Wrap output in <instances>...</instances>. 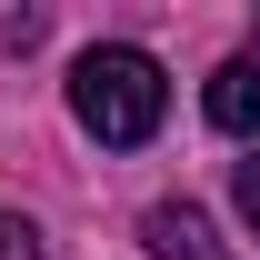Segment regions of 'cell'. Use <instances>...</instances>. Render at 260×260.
I'll use <instances>...</instances> for the list:
<instances>
[{"instance_id":"6da1fadb","label":"cell","mask_w":260,"mask_h":260,"mask_svg":"<svg viewBox=\"0 0 260 260\" xmlns=\"http://www.w3.org/2000/svg\"><path fill=\"white\" fill-rule=\"evenodd\" d=\"M170 110V80L150 50H130V40H100V50H80L70 60V120L90 130L100 150H140L150 130H160Z\"/></svg>"},{"instance_id":"7a4b0ae2","label":"cell","mask_w":260,"mask_h":260,"mask_svg":"<svg viewBox=\"0 0 260 260\" xmlns=\"http://www.w3.org/2000/svg\"><path fill=\"white\" fill-rule=\"evenodd\" d=\"M140 240H150V260H230L220 240H210V220H200L190 200H160V210L140 220Z\"/></svg>"},{"instance_id":"3957f363","label":"cell","mask_w":260,"mask_h":260,"mask_svg":"<svg viewBox=\"0 0 260 260\" xmlns=\"http://www.w3.org/2000/svg\"><path fill=\"white\" fill-rule=\"evenodd\" d=\"M210 120L230 140H260V60H220L210 70Z\"/></svg>"},{"instance_id":"277c9868","label":"cell","mask_w":260,"mask_h":260,"mask_svg":"<svg viewBox=\"0 0 260 260\" xmlns=\"http://www.w3.org/2000/svg\"><path fill=\"white\" fill-rule=\"evenodd\" d=\"M230 200H240V220L260 230V150H250V160H240V170H230Z\"/></svg>"},{"instance_id":"5b68a950","label":"cell","mask_w":260,"mask_h":260,"mask_svg":"<svg viewBox=\"0 0 260 260\" xmlns=\"http://www.w3.org/2000/svg\"><path fill=\"white\" fill-rule=\"evenodd\" d=\"M0 260H40V230H30V220H10V210H0Z\"/></svg>"},{"instance_id":"8992f818","label":"cell","mask_w":260,"mask_h":260,"mask_svg":"<svg viewBox=\"0 0 260 260\" xmlns=\"http://www.w3.org/2000/svg\"><path fill=\"white\" fill-rule=\"evenodd\" d=\"M250 60H260V50H250Z\"/></svg>"}]
</instances>
